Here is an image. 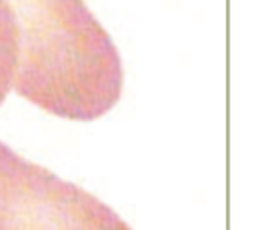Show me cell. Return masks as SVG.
I'll return each instance as SVG.
<instances>
[{
  "label": "cell",
  "instance_id": "cell-1",
  "mask_svg": "<svg viewBox=\"0 0 263 230\" xmlns=\"http://www.w3.org/2000/svg\"><path fill=\"white\" fill-rule=\"evenodd\" d=\"M18 25L14 90L39 109L95 121L123 90L121 55L84 0H6Z\"/></svg>",
  "mask_w": 263,
  "mask_h": 230
},
{
  "label": "cell",
  "instance_id": "cell-2",
  "mask_svg": "<svg viewBox=\"0 0 263 230\" xmlns=\"http://www.w3.org/2000/svg\"><path fill=\"white\" fill-rule=\"evenodd\" d=\"M0 230H132L105 201L0 142Z\"/></svg>",
  "mask_w": 263,
  "mask_h": 230
},
{
  "label": "cell",
  "instance_id": "cell-3",
  "mask_svg": "<svg viewBox=\"0 0 263 230\" xmlns=\"http://www.w3.org/2000/svg\"><path fill=\"white\" fill-rule=\"evenodd\" d=\"M18 25L6 0H0V105L14 84L18 66Z\"/></svg>",
  "mask_w": 263,
  "mask_h": 230
}]
</instances>
